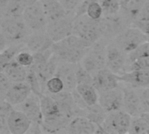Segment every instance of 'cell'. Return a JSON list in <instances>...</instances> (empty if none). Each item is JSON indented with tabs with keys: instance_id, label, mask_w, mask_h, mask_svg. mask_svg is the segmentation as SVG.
Listing matches in <instances>:
<instances>
[{
	"instance_id": "obj_1",
	"label": "cell",
	"mask_w": 149,
	"mask_h": 134,
	"mask_svg": "<svg viewBox=\"0 0 149 134\" xmlns=\"http://www.w3.org/2000/svg\"><path fill=\"white\" fill-rule=\"evenodd\" d=\"M39 97L43 114V133H66L71 119L64 113L58 102L49 94H42Z\"/></svg>"
},
{
	"instance_id": "obj_2",
	"label": "cell",
	"mask_w": 149,
	"mask_h": 134,
	"mask_svg": "<svg viewBox=\"0 0 149 134\" xmlns=\"http://www.w3.org/2000/svg\"><path fill=\"white\" fill-rule=\"evenodd\" d=\"M89 47L81 37L72 34L61 41L55 42L52 49L59 61L78 64L81 62Z\"/></svg>"
},
{
	"instance_id": "obj_3",
	"label": "cell",
	"mask_w": 149,
	"mask_h": 134,
	"mask_svg": "<svg viewBox=\"0 0 149 134\" xmlns=\"http://www.w3.org/2000/svg\"><path fill=\"white\" fill-rule=\"evenodd\" d=\"M0 29V37L6 41L8 46L24 44L29 35L32 32L27 26L23 16L1 17Z\"/></svg>"
},
{
	"instance_id": "obj_4",
	"label": "cell",
	"mask_w": 149,
	"mask_h": 134,
	"mask_svg": "<svg viewBox=\"0 0 149 134\" xmlns=\"http://www.w3.org/2000/svg\"><path fill=\"white\" fill-rule=\"evenodd\" d=\"M110 40L100 38L89 47L80 64L91 74L107 67V49Z\"/></svg>"
},
{
	"instance_id": "obj_5",
	"label": "cell",
	"mask_w": 149,
	"mask_h": 134,
	"mask_svg": "<svg viewBox=\"0 0 149 134\" xmlns=\"http://www.w3.org/2000/svg\"><path fill=\"white\" fill-rule=\"evenodd\" d=\"M100 20H93L86 14L75 17L72 34L81 37L88 46L93 45L95 42L103 37Z\"/></svg>"
},
{
	"instance_id": "obj_6",
	"label": "cell",
	"mask_w": 149,
	"mask_h": 134,
	"mask_svg": "<svg viewBox=\"0 0 149 134\" xmlns=\"http://www.w3.org/2000/svg\"><path fill=\"white\" fill-rule=\"evenodd\" d=\"M127 55L148 41L147 35L138 27L131 25L112 39Z\"/></svg>"
},
{
	"instance_id": "obj_7",
	"label": "cell",
	"mask_w": 149,
	"mask_h": 134,
	"mask_svg": "<svg viewBox=\"0 0 149 134\" xmlns=\"http://www.w3.org/2000/svg\"><path fill=\"white\" fill-rule=\"evenodd\" d=\"M23 18L32 32L46 31L48 20L41 0L28 5L23 13Z\"/></svg>"
},
{
	"instance_id": "obj_8",
	"label": "cell",
	"mask_w": 149,
	"mask_h": 134,
	"mask_svg": "<svg viewBox=\"0 0 149 134\" xmlns=\"http://www.w3.org/2000/svg\"><path fill=\"white\" fill-rule=\"evenodd\" d=\"M132 116L124 110L109 112L102 125L107 133H128Z\"/></svg>"
},
{
	"instance_id": "obj_9",
	"label": "cell",
	"mask_w": 149,
	"mask_h": 134,
	"mask_svg": "<svg viewBox=\"0 0 149 134\" xmlns=\"http://www.w3.org/2000/svg\"><path fill=\"white\" fill-rule=\"evenodd\" d=\"M128 55L124 52L113 40H110L107 49V68L117 75L127 72Z\"/></svg>"
},
{
	"instance_id": "obj_10",
	"label": "cell",
	"mask_w": 149,
	"mask_h": 134,
	"mask_svg": "<svg viewBox=\"0 0 149 134\" xmlns=\"http://www.w3.org/2000/svg\"><path fill=\"white\" fill-rule=\"evenodd\" d=\"M73 23L74 14L71 13L58 20L49 22L46 27V32L54 43L61 41L72 34Z\"/></svg>"
},
{
	"instance_id": "obj_11",
	"label": "cell",
	"mask_w": 149,
	"mask_h": 134,
	"mask_svg": "<svg viewBox=\"0 0 149 134\" xmlns=\"http://www.w3.org/2000/svg\"><path fill=\"white\" fill-rule=\"evenodd\" d=\"M16 109L24 112L31 121V123H37L42 125L43 114L41 109L40 97L33 92L21 104L15 106Z\"/></svg>"
},
{
	"instance_id": "obj_12",
	"label": "cell",
	"mask_w": 149,
	"mask_h": 134,
	"mask_svg": "<svg viewBox=\"0 0 149 134\" xmlns=\"http://www.w3.org/2000/svg\"><path fill=\"white\" fill-rule=\"evenodd\" d=\"M124 92L122 86L100 92L99 98V104L106 110L107 113L123 110Z\"/></svg>"
},
{
	"instance_id": "obj_13",
	"label": "cell",
	"mask_w": 149,
	"mask_h": 134,
	"mask_svg": "<svg viewBox=\"0 0 149 134\" xmlns=\"http://www.w3.org/2000/svg\"><path fill=\"white\" fill-rule=\"evenodd\" d=\"M93 76V85L95 86L99 93L117 88L120 85L118 75L107 67L98 71Z\"/></svg>"
},
{
	"instance_id": "obj_14",
	"label": "cell",
	"mask_w": 149,
	"mask_h": 134,
	"mask_svg": "<svg viewBox=\"0 0 149 134\" xmlns=\"http://www.w3.org/2000/svg\"><path fill=\"white\" fill-rule=\"evenodd\" d=\"M53 44V40L50 37L46 31L31 32L24 42L25 47L32 53L47 51L52 48Z\"/></svg>"
},
{
	"instance_id": "obj_15",
	"label": "cell",
	"mask_w": 149,
	"mask_h": 134,
	"mask_svg": "<svg viewBox=\"0 0 149 134\" xmlns=\"http://www.w3.org/2000/svg\"><path fill=\"white\" fill-rule=\"evenodd\" d=\"M122 89L124 92L123 110L129 113L132 117L141 115L142 113V110L138 89L127 85H123Z\"/></svg>"
},
{
	"instance_id": "obj_16",
	"label": "cell",
	"mask_w": 149,
	"mask_h": 134,
	"mask_svg": "<svg viewBox=\"0 0 149 134\" xmlns=\"http://www.w3.org/2000/svg\"><path fill=\"white\" fill-rule=\"evenodd\" d=\"M77 65L78 64H72L68 62L59 61L56 76L59 77L65 85V91L73 92L77 87Z\"/></svg>"
},
{
	"instance_id": "obj_17",
	"label": "cell",
	"mask_w": 149,
	"mask_h": 134,
	"mask_svg": "<svg viewBox=\"0 0 149 134\" xmlns=\"http://www.w3.org/2000/svg\"><path fill=\"white\" fill-rule=\"evenodd\" d=\"M31 92L32 90L28 82H13L5 95L4 100L15 107L24 101Z\"/></svg>"
},
{
	"instance_id": "obj_18",
	"label": "cell",
	"mask_w": 149,
	"mask_h": 134,
	"mask_svg": "<svg viewBox=\"0 0 149 134\" xmlns=\"http://www.w3.org/2000/svg\"><path fill=\"white\" fill-rule=\"evenodd\" d=\"M120 83L134 88L149 87V71L134 70L118 75Z\"/></svg>"
},
{
	"instance_id": "obj_19",
	"label": "cell",
	"mask_w": 149,
	"mask_h": 134,
	"mask_svg": "<svg viewBox=\"0 0 149 134\" xmlns=\"http://www.w3.org/2000/svg\"><path fill=\"white\" fill-rule=\"evenodd\" d=\"M31 125V119L24 112L14 107L8 119V127L10 134L27 133Z\"/></svg>"
},
{
	"instance_id": "obj_20",
	"label": "cell",
	"mask_w": 149,
	"mask_h": 134,
	"mask_svg": "<svg viewBox=\"0 0 149 134\" xmlns=\"http://www.w3.org/2000/svg\"><path fill=\"white\" fill-rule=\"evenodd\" d=\"M97 125L85 116L74 117L66 127V133L73 134L96 133Z\"/></svg>"
},
{
	"instance_id": "obj_21",
	"label": "cell",
	"mask_w": 149,
	"mask_h": 134,
	"mask_svg": "<svg viewBox=\"0 0 149 134\" xmlns=\"http://www.w3.org/2000/svg\"><path fill=\"white\" fill-rule=\"evenodd\" d=\"M41 1L47 17L48 23L58 20L71 14L64 8V6L61 4V3L58 0H41Z\"/></svg>"
},
{
	"instance_id": "obj_22",
	"label": "cell",
	"mask_w": 149,
	"mask_h": 134,
	"mask_svg": "<svg viewBox=\"0 0 149 134\" xmlns=\"http://www.w3.org/2000/svg\"><path fill=\"white\" fill-rule=\"evenodd\" d=\"M1 72H3L12 82H23L26 81L28 75V68L21 65L15 59L7 65Z\"/></svg>"
},
{
	"instance_id": "obj_23",
	"label": "cell",
	"mask_w": 149,
	"mask_h": 134,
	"mask_svg": "<svg viewBox=\"0 0 149 134\" xmlns=\"http://www.w3.org/2000/svg\"><path fill=\"white\" fill-rule=\"evenodd\" d=\"M76 90L88 106L99 103L100 93L93 84H79Z\"/></svg>"
},
{
	"instance_id": "obj_24",
	"label": "cell",
	"mask_w": 149,
	"mask_h": 134,
	"mask_svg": "<svg viewBox=\"0 0 149 134\" xmlns=\"http://www.w3.org/2000/svg\"><path fill=\"white\" fill-rule=\"evenodd\" d=\"M107 112L106 110L99 104H95L93 106H88L85 109V117L89 119L92 122H93L97 126H102L106 118H107Z\"/></svg>"
},
{
	"instance_id": "obj_25",
	"label": "cell",
	"mask_w": 149,
	"mask_h": 134,
	"mask_svg": "<svg viewBox=\"0 0 149 134\" xmlns=\"http://www.w3.org/2000/svg\"><path fill=\"white\" fill-rule=\"evenodd\" d=\"M24 48H25L24 44H10L7 46L5 49L1 51L0 54V69L1 71L10 62L16 59L17 55L19 51H21Z\"/></svg>"
},
{
	"instance_id": "obj_26",
	"label": "cell",
	"mask_w": 149,
	"mask_h": 134,
	"mask_svg": "<svg viewBox=\"0 0 149 134\" xmlns=\"http://www.w3.org/2000/svg\"><path fill=\"white\" fill-rule=\"evenodd\" d=\"M27 7L24 0H10L4 8L1 10V17H19Z\"/></svg>"
},
{
	"instance_id": "obj_27",
	"label": "cell",
	"mask_w": 149,
	"mask_h": 134,
	"mask_svg": "<svg viewBox=\"0 0 149 134\" xmlns=\"http://www.w3.org/2000/svg\"><path fill=\"white\" fill-rule=\"evenodd\" d=\"M14 106L9 102L1 101L0 106V134H10L8 127V119Z\"/></svg>"
},
{
	"instance_id": "obj_28",
	"label": "cell",
	"mask_w": 149,
	"mask_h": 134,
	"mask_svg": "<svg viewBox=\"0 0 149 134\" xmlns=\"http://www.w3.org/2000/svg\"><path fill=\"white\" fill-rule=\"evenodd\" d=\"M63 91H65L64 82L59 77L55 75L47 80L45 84V90L44 94L53 95V94H58Z\"/></svg>"
},
{
	"instance_id": "obj_29",
	"label": "cell",
	"mask_w": 149,
	"mask_h": 134,
	"mask_svg": "<svg viewBox=\"0 0 149 134\" xmlns=\"http://www.w3.org/2000/svg\"><path fill=\"white\" fill-rule=\"evenodd\" d=\"M128 133L133 134H149L148 124L139 115L132 118L131 126Z\"/></svg>"
},
{
	"instance_id": "obj_30",
	"label": "cell",
	"mask_w": 149,
	"mask_h": 134,
	"mask_svg": "<svg viewBox=\"0 0 149 134\" xmlns=\"http://www.w3.org/2000/svg\"><path fill=\"white\" fill-rule=\"evenodd\" d=\"M102 9L103 16H110L118 14L120 11L121 1L120 0H100Z\"/></svg>"
},
{
	"instance_id": "obj_31",
	"label": "cell",
	"mask_w": 149,
	"mask_h": 134,
	"mask_svg": "<svg viewBox=\"0 0 149 134\" xmlns=\"http://www.w3.org/2000/svg\"><path fill=\"white\" fill-rule=\"evenodd\" d=\"M86 15L93 20H100L103 17V9L100 0H91L89 3Z\"/></svg>"
},
{
	"instance_id": "obj_32",
	"label": "cell",
	"mask_w": 149,
	"mask_h": 134,
	"mask_svg": "<svg viewBox=\"0 0 149 134\" xmlns=\"http://www.w3.org/2000/svg\"><path fill=\"white\" fill-rule=\"evenodd\" d=\"M142 58H149V41L143 43L137 49L128 54L127 64Z\"/></svg>"
},
{
	"instance_id": "obj_33",
	"label": "cell",
	"mask_w": 149,
	"mask_h": 134,
	"mask_svg": "<svg viewBox=\"0 0 149 134\" xmlns=\"http://www.w3.org/2000/svg\"><path fill=\"white\" fill-rule=\"evenodd\" d=\"M77 85L79 84H93V76L87 70L84 68V66L78 63L77 65Z\"/></svg>"
},
{
	"instance_id": "obj_34",
	"label": "cell",
	"mask_w": 149,
	"mask_h": 134,
	"mask_svg": "<svg viewBox=\"0 0 149 134\" xmlns=\"http://www.w3.org/2000/svg\"><path fill=\"white\" fill-rule=\"evenodd\" d=\"M16 60L21 65L28 68L32 65L34 62V56H33V53L25 47L21 51L18 52V54L16 57Z\"/></svg>"
},
{
	"instance_id": "obj_35",
	"label": "cell",
	"mask_w": 149,
	"mask_h": 134,
	"mask_svg": "<svg viewBox=\"0 0 149 134\" xmlns=\"http://www.w3.org/2000/svg\"><path fill=\"white\" fill-rule=\"evenodd\" d=\"M134 70L149 71V58H138L133 62L128 63L127 66V72Z\"/></svg>"
},
{
	"instance_id": "obj_36",
	"label": "cell",
	"mask_w": 149,
	"mask_h": 134,
	"mask_svg": "<svg viewBox=\"0 0 149 134\" xmlns=\"http://www.w3.org/2000/svg\"><path fill=\"white\" fill-rule=\"evenodd\" d=\"M13 82L3 73L1 72L0 74V98H1V101L4 100L5 95L8 92V90L10 89L11 84Z\"/></svg>"
},
{
	"instance_id": "obj_37",
	"label": "cell",
	"mask_w": 149,
	"mask_h": 134,
	"mask_svg": "<svg viewBox=\"0 0 149 134\" xmlns=\"http://www.w3.org/2000/svg\"><path fill=\"white\" fill-rule=\"evenodd\" d=\"M137 89H138L140 98H141L142 113L146 112H149V87L137 88Z\"/></svg>"
},
{
	"instance_id": "obj_38",
	"label": "cell",
	"mask_w": 149,
	"mask_h": 134,
	"mask_svg": "<svg viewBox=\"0 0 149 134\" xmlns=\"http://www.w3.org/2000/svg\"><path fill=\"white\" fill-rule=\"evenodd\" d=\"M61 4L64 6V8L69 12L73 13L75 12L78 6L84 1V0H58Z\"/></svg>"
},
{
	"instance_id": "obj_39",
	"label": "cell",
	"mask_w": 149,
	"mask_h": 134,
	"mask_svg": "<svg viewBox=\"0 0 149 134\" xmlns=\"http://www.w3.org/2000/svg\"><path fill=\"white\" fill-rule=\"evenodd\" d=\"M139 20L144 22L149 21V0H147L146 3H144L139 17Z\"/></svg>"
},
{
	"instance_id": "obj_40",
	"label": "cell",
	"mask_w": 149,
	"mask_h": 134,
	"mask_svg": "<svg viewBox=\"0 0 149 134\" xmlns=\"http://www.w3.org/2000/svg\"><path fill=\"white\" fill-rule=\"evenodd\" d=\"M133 25H134V26H136V27H138V28H140L147 36H149V21L144 22V21L137 20Z\"/></svg>"
},
{
	"instance_id": "obj_41",
	"label": "cell",
	"mask_w": 149,
	"mask_h": 134,
	"mask_svg": "<svg viewBox=\"0 0 149 134\" xmlns=\"http://www.w3.org/2000/svg\"><path fill=\"white\" fill-rule=\"evenodd\" d=\"M148 124L149 126V112H143V113H141V115H140Z\"/></svg>"
},
{
	"instance_id": "obj_42",
	"label": "cell",
	"mask_w": 149,
	"mask_h": 134,
	"mask_svg": "<svg viewBox=\"0 0 149 134\" xmlns=\"http://www.w3.org/2000/svg\"><path fill=\"white\" fill-rule=\"evenodd\" d=\"M10 2V0H0V8L1 10L5 7V5Z\"/></svg>"
},
{
	"instance_id": "obj_43",
	"label": "cell",
	"mask_w": 149,
	"mask_h": 134,
	"mask_svg": "<svg viewBox=\"0 0 149 134\" xmlns=\"http://www.w3.org/2000/svg\"><path fill=\"white\" fill-rule=\"evenodd\" d=\"M133 0H121V3H125V4H127V3H129L130 2H132Z\"/></svg>"
},
{
	"instance_id": "obj_44",
	"label": "cell",
	"mask_w": 149,
	"mask_h": 134,
	"mask_svg": "<svg viewBox=\"0 0 149 134\" xmlns=\"http://www.w3.org/2000/svg\"><path fill=\"white\" fill-rule=\"evenodd\" d=\"M147 38H148V41H149V36H147Z\"/></svg>"
},
{
	"instance_id": "obj_45",
	"label": "cell",
	"mask_w": 149,
	"mask_h": 134,
	"mask_svg": "<svg viewBox=\"0 0 149 134\" xmlns=\"http://www.w3.org/2000/svg\"><path fill=\"white\" fill-rule=\"evenodd\" d=\"M120 1H121V0H120Z\"/></svg>"
}]
</instances>
